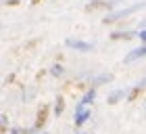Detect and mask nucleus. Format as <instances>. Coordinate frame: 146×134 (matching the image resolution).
<instances>
[{"label":"nucleus","mask_w":146,"mask_h":134,"mask_svg":"<svg viewBox=\"0 0 146 134\" xmlns=\"http://www.w3.org/2000/svg\"><path fill=\"white\" fill-rule=\"evenodd\" d=\"M48 107H42V111H40L38 113V122H36V126H38V128H42V126L46 124V117H48Z\"/></svg>","instance_id":"f257e3e1"},{"label":"nucleus","mask_w":146,"mask_h":134,"mask_svg":"<svg viewBox=\"0 0 146 134\" xmlns=\"http://www.w3.org/2000/svg\"><path fill=\"white\" fill-rule=\"evenodd\" d=\"M63 111V98H58V107H56V113Z\"/></svg>","instance_id":"7ed1b4c3"},{"label":"nucleus","mask_w":146,"mask_h":134,"mask_svg":"<svg viewBox=\"0 0 146 134\" xmlns=\"http://www.w3.org/2000/svg\"><path fill=\"white\" fill-rule=\"evenodd\" d=\"M104 6H107V2H100V0H98V2H94V4H88L86 6V11H100V9H104Z\"/></svg>","instance_id":"f03ea898"},{"label":"nucleus","mask_w":146,"mask_h":134,"mask_svg":"<svg viewBox=\"0 0 146 134\" xmlns=\"http://www.w3.org/2000/svg\"><path fill=\"white\" fill-rule=\"evenodd\" d=\"M40 2H42V0H31V4H40Z\"/></svg>","instance_id":"39448f33"},{"label":"nucleus","mask_w":146,"mask_h":134,"mask_svg":"<svg viewBox=\"0 0 146 134\" xmlns=\"http://www.w3.org/2000/svg\"><path fill=\"white\" fill-rule=\"evenodd\" d=\"M6 4H9V6H15V4H19V0H6Z\"/></svg>","instance_id":"20e7f679"}]
</instances>
